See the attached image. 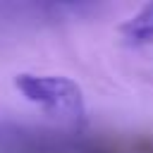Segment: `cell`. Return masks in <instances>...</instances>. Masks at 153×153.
Wrapping results in <instances>:
<instances>
[{"instance_id": "obj_3", "label": "cell", "mask_w": 153, "mask_h": 153, "mask_svg": "<svg viewBox=\"0 0 153 153\" xmlns=\"http://www.w3.org/2000/svg\"><path fill=\"white\" fill-rule=\"evenodd\" d=\"M22 153H105L98 146L79 139H67V136H55V139H43L31 146H26Z\"/></svg>"}, {"instance_id": "obj_2", "label": "cell", "mask_w": 153, "mask_h": 153, "mask_svg": "<svg viewBox=\"0 0 153 153\" xmlns=\"http://www.w3.org/2000/svg\"><path fill=\"white\" fill-rule=\"evenodd\" d=\"M120 33H122V41L131 45L153 43V2L143 5L131 19H127L120 26Z\"/></svg>"}, {"instance_id": "obj_1", "label": "cell", "mask_w": 153, "mask_h": 153, "mask_svg": "<svg viewBox=\"0 0 153 153\" xmlns=\"http://www.w3.org/2000/svg\"><path fill=\"white\" fill-rule=\"evenodd\" d=\"M17 91L33 105L43 108L48 115L65 122H81L86 115L84 93L79 84L60 74H19L14 79Z\"/></svg>"}]
</instances>
